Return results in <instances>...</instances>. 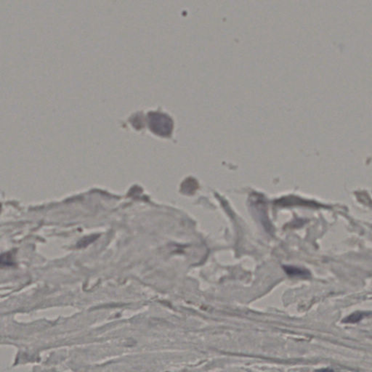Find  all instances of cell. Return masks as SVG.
<instances>
[{
    "label": "cell",
    "mask_w": 372,
    "mask_h": 372,
    "mask_svg": "<svg viewBox=\"0 0 372 372\" xmlns=\"http://www.w3.org/2000/svg\"><path fill=\"white\" fill-rule=\"evenodd\" d=\"M317 372H334V370H330V369H322V370H319Z\"/></svg>",
    "instance_id": "obj_6"
},
{
    "label": "cell",
    "mask_w": 372,
    "mask_h": 372,
    "mask_svg": "<svg viewBox=\"0 0 372 372\" xmlns=\"http://www.w3.org/2000/svg\"><path fill=\"white\" fill-rule=\"evenodd\" d=\"M145 129L158 137H171L174 121L169 113L161 109L149 110L145 113Z\"/></svg>",
    "instance_id": "obj_1"
},
{
    "label": "cell",
    "mask_w": 372,
    "mask_h": 372,
    "mask_svg": "<svg viewBox=\"0 0 372 372\" xmlns=\"http://www.w3.org/2000/svg\"><path fill=\"white\" fill-rule=\"evenodd\" d=\"M98 238V237H86V238L83 239L82 241H80V243H79V245H80V246H87V245L89 244V243H90L91 242L93 241H95L96 240V239Z\"/></svg>",
    "instance_id": "obj_4"
},
{
    "label": "cell",
    "mask_w": 372,
    "mask_h": 372,
    "mask_svg": "<svg viewBox=\"0 0 372 372\" xmlns=\"http://www.w3.org/2000/svg\"><path fill=\"white\" fill-rule=\"evenodd\" d=\"M370 314V313H368V312L357 311L346 318L343 322L348 323V324L358 323V321H361V320H362L364 317Z\"/></svg>",
    "instance_id": "obj_3"
},
{
    "label": "cell",
    "mask_w": 372,
    "mask_h": 372,
    "mask_svg": "<svg viewBox=\"0 0 372 372\" xmlns=\"http://www.w3.org/2000/svg\"><path fill=\"white\" fill-rule=\"evenodd\" d=\"M5 256V264L6 265H11L13 264L12 262L11 257L10 255H4Z\"/></svg>",
    "instance_id": "obj_5"
},
{
    "label": "cell",
    "mask_w": 372,
    "mask_h": 372,
    "mask_svg": "<svg viewBox=\"0 0 372 372\" xmlns=\"http://www.w3.org/2000/svg\"><path fill=\"white\" fill-rule=\"evenodd\" d=\"M286 271L288 274L294 277L300 278H309L310 276V273L308 270L305 269L299 268L295 267H287L286 268Z\"/></svg>",
    "instance_id": "obj_2"
}]
</instances>
